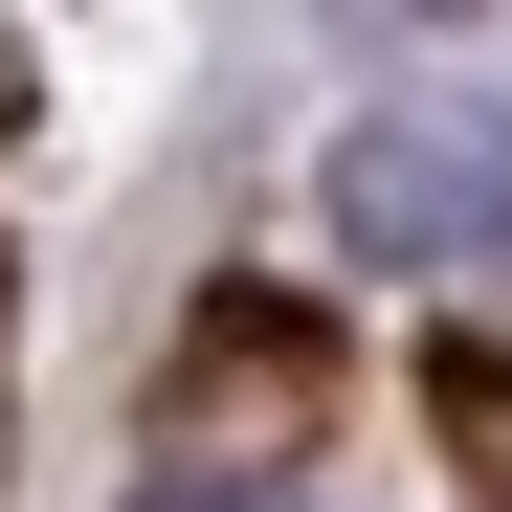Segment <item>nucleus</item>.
<instances>
[{
	"mask_svg": "<svg viewBox=\"0 0 512 512\" xmlns=\"http://www.w3.org/2000/svg\"><path fill=\"white\" fill-rule=\"evenodd\" d=\"M334 245H357V268H468V245H512V134L490 112H357L334 134Z\"/></svg>",
	"mask_w": 512,
	"mask_h": 512,
	"instance_id": "nucleus-1",
	"label": "nucleus"
},
{
	"mask_svg": "<svg viewBox=\"0 0 512 512\" xmlns=\"http://www.w3.org/2000/svg\"><path fill=\"white\" fill-rule=\"evenodd\" d=\"M134 512H290V468H156Z\"/></svg>",
	"mask_w": 512,
	"mask_h": 512,
	"instance_id": "nucleus-2",
	"label": "nucleus"
},
{
	"mask_svg": "<svg viewBox=\"0 0 512 512\" xmlns=\"http://www.w3.org/2000/svg\"><path fill=\"white\" fill-rule=\"evenodd\" d=\"M401 23H468V0H401Z\"/></svg>",
	"mask_w": 512,
	"mask_h": 512,
	"instance_id": "nucleus-3",
	"label": "nucleus"
}]
</instances>
